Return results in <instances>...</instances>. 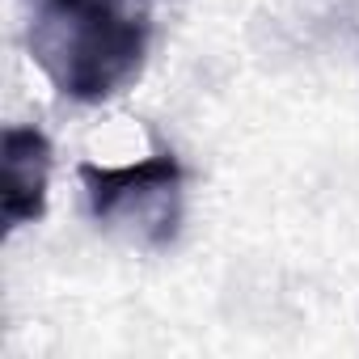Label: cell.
<instances>
[{
	"instance_id": "6da1fadb",
	"label": "cell",
	"mask_w": 359,
	"mask_h": 359,
	"mask_svg": "<svg viewBox=\"0 0 359 359\" xmlns=\"http://www.w3.org/2000/svg\"><path fill=\"white\" fill-rule=\"evenodd\" d=\"M26 47L68 102H110L144 72L152 0H26Z\"/></svg>"
},
{
	"instance_id": "7a4b0ae2",
	"label": "cell",
	"mask_w": 359,
	"mask_h": 359,
	"mask_svg": "<svg viewBox=\"0 0 359 359\" xmlns=\"http://www.w3.org/2000/svg\"><path fill=\"white\" fill-rule=\"evenodd\" d=\"M81 187L97 229L140 245L165 250L182 229V187L187 173L173 152H152L135 165H81Z\"/></svg>"
},
{
	"instance_id": "3957f363",
	"label": "cell",
	"mask_w": 359,
	"mask_h": 359,
	"mask_svg": "<svg viewBox=\"0 0 359 359\" xmlns=\"http://www.w3.org/2000/svg\"><path fill=\"white\" fill-rule=\"evenodd\" d=\"M51 140L39 127H5L0 140V220L5 233L43 220L51 191Z\"/></svg>"
}]
</instances>
